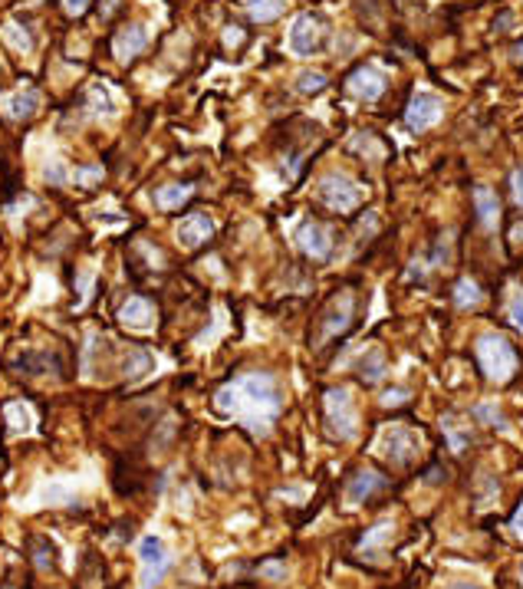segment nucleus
Listing matches in <instances>:
<instances>
[{
	"instance_id": "29",
	"label": "nucleus",
	"mask_w": 523,
	"mask_h": 589,
	"mask_svg": "<svg viewBox=\"0 0 523 589\" xmlns=\"http://www.w3.org/2000/svg\"><path fill=\"white\" fill-rule=\"evenodd\" d=\"M102 178V168H80L76 172V182L80 185H96Z\"/></svg>"
},
{
	"instance_id": "17",
	"label": "nucleus",
	"mask_w": 523,
	"mask_h": 589,
	"mask_svg": "<svg viewBox=\"0 0 523 589\" xmlns=\"http://www.w3.org/2000/svg\"><path fill=\"white\" fill-rule=\"evenodd\" d=\"M474 208H478V221L484 227H494L497 218H500V201H497V195L490 188H474Z\"/></svg>"
},
{
	"instance_id": "9",
	"label": "nucleus",
	"mask_w": 523,
	"mask_h": 589,
	"mask_svg": "<svg viewBox=\"0 0 523 589\" xmlns=\"http://www.w3.org/2000/svg\"><path fill=\"white\" fill-rule=\"evenodd\" d=\"M297 247L309 261H329L333 257V234L319 221H303L297 227Z\"/></svg>"
},
{
	"instance_id": "15",
	"label": "nucleus",
	"mask_w": 523,
	"mask_h": 589,
	"mask_svg": "<svg viewBox=\"0 0 523 589\" xmlns=\"http://www.w3.org/2000/svg\"><path fill=\"white\" fill-rule=\"evenodd\" d=\"M382 488H385V478L379 471H359L346 484V500L356 508V504H366L369 498H376Z\"/></svg>"
},
{
	"instance_id": "4",
	"label": "nucleus",
	"mask_w": 523,
	"mask_h": 589,
	"mask_svg": "<svg viewBox=\"0 0 523 589\" xmlns=\"http://www.w3.org/2000/svg\"><path fill=\"white\" fill-rule=\"evenodd\" d=\"M319 198H323L326 208L339 211V214H349V211H356L362 204L366 191H362V185L356 182V178H349V175H343V172H333L319 182Z\"/></svg>"
},
{
	"instance_id": "20",
	"label": "nucleus",
	"mask_w": 523,
	"mask_h": 589,
	"mask_svg": "<svg viewBox=\"0 0 523 589\" xmlns=\"http://www.w3.org/2000/svg\"><path fill=\"white\" fill-rule=\"evenodd\" d=\"M385 372H388L385 356H382L379 349H369V353L359 359V379L366 382V385H376V382H382V379H385Z\"/></svg>"
},
{
	"instance_id": "23",
	"label": "nucleus",
	"mask_w": 523,
	"mask_h": 589,
	"mask_svg": "<svg viewBox=\"0 0 523 589\" xmlns=\"http://www.w3.org/2000/svg\"><path fill=\"white\" fill-rule=\"evenodd\" d=\"M454 303H458L461 309L478 307V303H480V287L474 280H468V277H464V280L454 287Z\"/></svg>"
},
{
	"instance_id": "22",
	"label": "nucleus",
	"mask_w": 523,
	"mask_h": 589,
	"mask_svg": "<svg viewBox=\"0 0 523 589\" xmlns=\"http://www.w3.org/2000/svg\"><path fill=\"white\" fill-rule=\"evenodd\" d=\"M388 537H392V520H382V524H376L372 530H366V537H362L359 550H362V553H376L382 544H385Z\"/></svg>"
},
{
	"instance_id": "24",
	"label": "nucleus",
	"mask_w": 523,
	"mask_h": 589,
	"mask_svg": "<svg viewBox=\"0 0 523 589\" xmlns=\"http://www.w3.org/2000/svg\"><path fill=\"white\" fill-rule=\"evenodd\" d=\"M507 319H510L517 329H523V287H514V290H510V299H507Z\"/></svg>"
},
{
	"instance_id": "28",
	"label": "nucleus",
	"mask_w": 523,
	"mask_h": 589,
	"mask_svg": "<svg viewBox=\"0 0 523 589\" xmlns=\"http://www.w3.org/2000/svg\"><path fill=\"white\" fill-rule=\"evenodd\" d=\"M7 40H10V43H14V46H17L20 53H27L30 46H33V40H30V37H24V33H20V27H17V24H10V27H7Z\"/></svg>"
},
{
	"instance_id": "13",
	"label": "nucleus",
	"mask_w": 523,
	"mask_h": 589,
	"mask_svg": "<svg viewBox=\"0 0 523 589\" xmlns=\"http://www.w3.org/2000/svg\"><path fill=\"white\" fill-rule=\"evenodd\" d=\"M145 46H148V30H145L142 24H128V27L119 30L116 40H112V53H116L122 63H132Z\"/></svg>"
},
{
	"instance_id": "32",
	"label": "nucleus",
	"mask_w": 523,
	"mask_h": 589,
	"mask_svg": "<svg viewBox=\"0 0 523 589\" xmlns=\"http://www.w3.org/2000/svg\"><path fill=\"white\" fill-rule=\"evenodd\" d=\"M405 395H408L405 389H395V392H385V399H382V402H385V405H402V402H405Z\"/></svg>"
},
{
	"instance_id": "8",
	"label": "nucleus",
	"mask_w": 523,
	"mask_h": 589,
	"mask_svg": "<svg viewBox=\"0 0 523 589\" xmlns=\"http://www.w3.org/2000/svg\"><path fill=\"white\" fill-rule=\"evenodd\" d=\"M385 90H388V80L379 66H359L346 80V92L362 102H379L385 96Z\"/></svg>"
},
{
	"instance_id": "30",
	"label": "nucleus",
	"mask_w": 523,
	"mask_h": 589,
	"mask_svg": "<svg viewBox=\"0 0 523 589\" xmlns=\"http://www.w3.org/2000/svg\"><path fill=\"white\" fill-rule=\"evenodd\" d=\"M510 188H514V201L523 208V168H517V172L510 175Z\"/></svg>"
},
{
	"instance_id": "26",
	"label": "nucleus",
	"mask_w": 523,
	"mask_h": 589,
	"mask_svg": "<svg viewBox=\"0 0 523 589\" xmlns=\"http://www.w3.org/2000/svg\"><path fill=\"white\" fill-rule=\"evenodd\" d=\"M152 369V356L136 349V353H128L126 359V375H145V372Z\"/></svg>"
},
{
	"instance_id": "2",
	"label": "nucleus",
	"mask_w": 523,
	"mask_h": 589,
	"mask_svg": "<svg viewBox=\"0 0 523 589\" xmlns=\"http://www.w3.org/2000/svg\"><path fill=\"white\" fill-rule=\"evenodd\" d=\"M478 363L490 382H510L517 372V353L504 336L484 333L478 339Z\"/></svg>"
},
{
	"instance_id": "21",
	"label": "nucleus",
	"mask_w": 523,
	"mask_h": 589,
	"mask_svg": "<svg viewBox=\"0 0 523 589\" xmlns=\"http://www.w3.org/2000/svg\"><path fill=\"white\" fill-rule=\"evenodd\" d=\"M191 195H195L191 185H165V188L155 191V204H158L162 211H175V208H181Z\"/></svg>"
},
{
	"instance_id": "5",
	"label": "nucleus",
	"mask_w": 523,
	"mask_h": 589,
	"mask_svg": "<svg viewBox=\"0 0 523 589\" xmlns=\"http://www.w3.org/2000/svg\"><path fill=\"white\" fill-rule=\"evenodd\" d=\"M379 451L385 454L392 464L405 468V464L415 461L418 451H422V438H418L415 432H412V428H405V425H392V428H385V432H382Z\"/></svg>"
},
{
	"instance_id": "35",
	"label": "nucleus",
	"mask_w": 523,
	"mask_h": 589,
	"mask_svg": "<svg viewBox=\"0 0 523 589\" xmlns=\"http://www.w3.org/2000/svg\"><path fill=\"white\" fill-rule=\"evenodd\" d=\"M514 60H517V63H523V43L514 46Z\"/></svg>"
},
{
	"instance_id": "27",
	"label": "nucleus",
	"mask_w": 523,
	"mask_h": 589,
	"mask_svg": "<svg viewBox=\"0 0 523 589\" xmlns=\"http://www.w3.org/2000/svg\"><path fill=\"white\" fill-rule=\"evenodd\" d=\"M7 422H14V432H27L30 428V415L24 405H10L7 408Z\"/></svg>"
},
{
	"instance_id": "31",
	"label": "nucleus",
	"mask_w": 523,
	"mask_h": 589,
	"mask_svg": "<svg viewBox=\"0 0 523 589\" xmlns=\"http://www.w3.org/2000/svg\"><path fill=\"white\" fill-rule=\"evenodd\" d=\"M86 7H90V0H63V10L70 14V17H80Z\"/></svg>"
},
{
	"instance_id": "25",
	"label": "nucleus",
	"mask_w": 523,
	"mask_h": 589,
	"mask_svg": "<svg viewBox=\"0 0 523 589\" xmlns=\"http://www.w3.org/2000/svg\"><path fill=\"white\" fill-rule=\"evenodd\" d=\"M297 90L303 96H316V92L326 90V76L323 73H300L297 76Z\"/></svg>"
},
{
	"instance_id": "10",
	"label": "nucleus",
	"mask_w": 523,
	"mask_h": 589,
	"mask_svg": "<svg viewBox=\"0 0 523 589\" xmlns=\"http://www.w3.org/2000/svg\"><path fill=\"white\" fill-rule=\"evenodd\" d=\"M138 556H142V566H145L142 589H152L155 583L162 580V573L168 570V553H165V544L158 540V537H142Z\"/></svg>"
},
{
	"instance_id": "16",
	"label": "nucleus",
	"mask_w": 523,
	"mask_h": 589,
	"mask_svg": "<svg viewBox=\"0 0 523 589\" xmlns=\"http://www.w3.org/2000/svg\"><path fill=\"white\" fill-rule=\"evenodd\" d=\"M40 109V96L36 92H14V96H4L0 100V112L7 119H14V122H20V119H30L33 112Z\"/></svg>"
},
{
	"instance_id": "36",
	"label": "nucleus",
	"mask_w": 523,
	"mask_h": 589,
	"mask_svg": "<svg viewBox=\"0 0 523 589\" xmlns=\"http://www.w3.org/2000/svg\"><path fill=\"white\" fill-rule=\"evenodd\" d=\"M452 589H480V586H471V583H458V586H452Z\"/></svg>"
},
{
	"instance_id": "37",
	"label": "nucleus",
	"mask_w": 523,
	"mask_h": 589,
	"mask_svg": "<svg viewBox=\"0 0 523 589\" xmlns=\"http://www.w3.org/2000/svg\"><path fill=\"white\" fill-rule=\"evenodd\" d=\"M520 583H523V566H520Z\"/></svg>"
},
{
	"instance_id": "12",
	"label": "nucleus",
	"mask_w": 523,
	"mask_h": 589,
	"mask_svg": "<svg viewBox=\"0 0 523 589\" xmlns=\"http://www.w3.org/2000/svg\"><path fill=\"white\" fill-rule=\"evenodd\" d=\"M211 234H214V221H211L204 211H195V214H188V218L178 224V244L188 247V251L208 244Z\"/></svg>"
},
{
	"instance_id": "19",
	"label": "nucleus",
	"mask_w": 523,
	"mask_h": 589,
	"mask_svg": "<svg viewBox=\"0 0 523 589\" xmlns=\"http://www.w3.org/2000/svg\"><path fill=\"white\" fill-rule=\"evenodd\" d=\"M86 112L90 116H112L116 112V96L102 82H92L90 92H86Z\"/></svg>"
},
{
	"instance_id": "7",
	"label": "nucleus",
	"mask_w": 523,
	"mask_h": 589,
	"mask_svg": "<svg viewBox=\"0 0 523 589\" xmlns=\"http://www.w3.org/2000/svg\"><path fill=\"white\" fill-rule=\"evenodd\" d=\"M323 37H326L323 20L313 17V14H300L293 20V27H290V50L297 56H309L323 46Z\"/></svg>"
},
{
	"instance_id": "11",
	"label": "nucleus",
	"mask_w": 523,
	"mask_h": 589,
	"mask_svg": "<svg viewBox=\"0 0 523 589\" xmlns=\"http://www.w3.org/2000/svg\"><path fill=\"white\" fill-rule=\"evenodd\" d=\"M352 317H356V297L352 293H339V297L329 303L323 317V339H336L352 327Z\"/></svg>"
},
{
	"instance_id": "14",
	"label": "nucleus",
	"mask_w": 523,
	"mask_h": 589,
	"mask_svg": "<svg viewBox=\"0 0 523 589\" xmlns=\"http://www.w3.org/2000/svg\"><path fill=\"white\" fill-rule=\"evenodd\" d=\"M119 319H122V327H128V329H152V327H155V307H152V299L128 297L126 303L119 307Z\"/></svg>"
},
{
	"instance_id": "6",
	"label": "nucleus",
	"mask_w": 523,
	"mask_h": 589,
	"mask_svg": "<svg viewBox=\"0 0 523 589\" xmlns=\"http://www.w3.org/2000/svg\"><path fill=\"white\" fill-rule=\"evenodd\" d=\"M442 116H444L442 96H434V92H415L405 109V126L412 132H428L432 126H438Z\"/></svg>"
},
{
	"instance_id": "33",
	"label": "nucleus",
	"mask_w": 523,
	"mask_h": 589,
	"mask_svg": "<svg viewBox=\"0 0 523 589\" xmlns=\"http://www.w3.org/2000/svg\"><path fill=\"white\" fill-rule=\"evenodd\" d=\"M510 527H514V534H517V537H523V500H520V508H517L514 524H510Z\"/></svg>"
},
{
	"instance_id": "1",
	"label": "nucleus",
	"mask_w": 523,
	"mask_h": 589,
	"mask_svg": "<svg viewBox=\"0 0 523 589\" xmlns=\"http://www.w3.org/2000/svg\"><path fill=\"white\" fill-rule=\"evenodd\" d=\"M214 405L217 412L244 422L253 435H267L271 425L277 422L283 402H280V389L273 375H267V372H244V375H237L234 382H227L224 389L217 392Z\"/></svg>"
},
{
	"instance_id": "34",
	"label": "nucleus",
	"mask_w": 523,
	"mask_h": 589,
	"mask_svg": "<svg viewBox=\"0 0 523 589\" xmlns=\"http://www.w3.org/2000/svg\"><path fill=\"white\" fill-rule=\"evenodd\" d=\"M263 573H267V576H283V566H280V563H267V566H263Z\"/></svg>"
},
{
	"instance_id": "18",
	"label": "nucleus",
	"mask_w": 523,
	"mask_h": 589,
	"mask_svg": "<svg viewBox=\"0 0 523 589\" xmlns=\"http://www.w3.org/2000/svg\"><path fill=\"white\" fill-rule=\"evenodd\" d=\"M244 10L253 24H273L277 17H283L287 4L283 0H244Z\"/></svg>"
},
{
	"instance_id": "3",
	"label": "nucleus",
	"mask_w": 523,
	"mask_h": 589,
	"mask_svg": "<svg viewBox=\"0 0 523 589\" xmlns=\"http://www.w3.org/2000/svg\"><path fill=\"white\" fill-rule=\"evenodd\" d=\"M323 415L326 425H329V435L339 438V442H352L356 432H359V415H356V405H352V395L346 389H329L323 395Z\"/></svg>"
}]
</instances>
